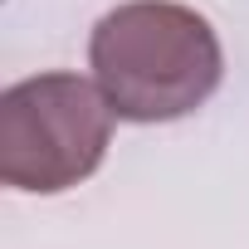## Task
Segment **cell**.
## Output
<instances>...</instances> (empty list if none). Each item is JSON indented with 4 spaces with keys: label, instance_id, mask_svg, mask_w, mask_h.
Returning a JSON list of instances; mask_svg holds the SVG:
<instances>
[{
    "label": "cell",
    "instance_id": "obj_1",
    "mask_svg": "<svg viewBox=\"0 0 249 249\" xmlns=\"http://www.w3.org/2000/svg\"><path fill=\"white\" fill-rule=\"evenodd\" d=\"M88 69L122 122H176L225 78L215 25L181 0H127L88 35Z\"/></svg>",
    "mask_w": 249,
    "mask_h": 249
},
{
    "label": "cell",
    "instance_id": "obj_2",
    "mask_svg": "<svg viewBox=\"0 0 249 249\" xmlns=\"http://www.w3.org/2000/svg\"><path fill=\"white\" fill-rule=\"evenodd\" d=\"M112 107L78 73H35L0 93V181L30 196H59L88 181L112 142Z\"/></svg>",
    "mask_w": 249,
    "mask_h": 249
}]
</instances>
